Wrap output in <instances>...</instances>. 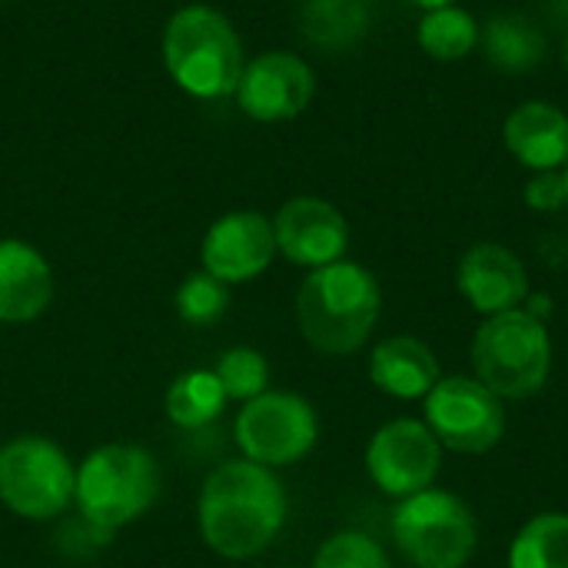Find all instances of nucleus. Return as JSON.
<instances>
[{
    "mask_svg": "<svg viewBox=\"0 0 568 568\" xmlns=\"http://www.w3.org/2000/svg\"><path fill=\"white\" fill-rule=\"evenodd\" d=\"M562 180H566V200H568V163L562 166Z\"/></svg>",
    "mask_w": 568,
    "mask_h": 568,
    "instance_id": "nucleus-28",
    "label": "nucleus"
},
{
    "mask_svg": "<svg viewBox=\"0 0 568 568\" xmlns=\"http://www.w3.org/2000/svg\"><path fill=\"white\" fill-rule=\"evenodd\" d=\"M443 379L439 356L429 343L416 336H389L369 353V383L399 403L426 399L429 389Z\"/></svg>",
    "mask_w": 568,
    "mask_h": 568,
    "instance_id": "nucleus-17",
    "label": "nucleus"
},
{
    "mask_svg": "<svg viewBox=\"0 0 568 568\" xmlns=\"http://www.w3.org/2000/svg\"><path fill=\"white\" fill-rule=\"evenodd\" d=\"M160 499V466L143 446L106 443L77 466L73 506L97 536L143 519Z\"/></svg>",
    "mask_w": 568,
    "mask_h": 568,
    "instance_id": "nucleus-3",
    "label": "nucleus"
},
{
    "mask_svg": "<svg viewBox=\"0 0 568 568\" xmlns=\"http://www.w3.org/2000/svg\"><path fill=\"white\" fill-rule=\"evenodd\" d=\"M566 67H568V37H566Z\"/></svg>",
    "mask_w": 568,
    "mask_h": 568,
    "instance_id": "nucleus-29",
    "label": "nucleus"
},
{
    "mask_svg": "<svg viewBox=\"0 0 568 568\" xmlns=\"http://www.w3.org/2000/svg\"><path fill=\"white\" fill-rule=\"evenodd\" d=\"M409 3H413V7H419V10L426 13V10H439V7H453L456 0H409Z\"/></svg>",
    "mask_w": 568,
    "mask_h": 568,
    "instance_id": "nucleus-27",
    "label": "nucleus"
},
{
    "mask_svg": "<svg viewBox=\"0 0 568 568\" xmlns=\"http://www.w3.org/2000/svg\"><path fill=\"white\" fill-rule=\"evenodd\" d=\"M226 399L233 403H250L270 389V363L260 349L253 346H233L226 349L216 366H213Z\"/></svg>",
    "mask_w": 568,
    "mask_h": 568,
    "instance_id": "nucleus-23",
    "label": "nucleus"
},
{
    "mask_svg": "<svg viewBox=\"0 0 568 568\" xmlns=\"http://www.w3.org/2000/svg\"><path fill=\"white\" fill-rule=\"evenodd\" d=\"M290 499L276 476L250 459L216 466L200 489L196 523L203 542L233 562L266 552L286 526Z\"/></svg>",
    "mask_w": 568,
    "mask_h": 568,
    "instance_id": "nucleus-1",
    "label": "nucleus"
},
{
    "mask_svg": "<svg viewBox=\"0 0 568 568\" xmlns=\"http://www.w3.org/2000/svg\"><path fill=\"white\" fill-rule=\"evenodd\" d=\"M446 449L423 419L399 416L383 423L366 446V473L373 486L389 499H406L433 489L443 473Z\"/></svg>",
    "mask_w": 568,
    "mask_h": 568,
    "instance_id": "nucleus-10",
    "label": "nucleus"
},
{
    "mask_svg": "<svg viewBox=\"0 0 568 568\" xmlns=\"http://www.w3.org/2000/svg\"><path fill=\"white\" fill-rule=\"evenodd\" d=\"M379 313H383L379 280L353 260L310 270V276L296 293L300 333L323 356L359 353L369 343Z\"/></svg>",
    "mask_w": 568,
    "mask_h": 568,
    "instance_id": "nucleus-2",
    "label": "nucleus"
},
{
    "mask_svg": "<svg viewBox=\"0 0 568 568\" xmlns=\"http://www.w3.org/2000/svg\"><path fill=\"white\" fill-rule=\"evenodd\" d=\"M416 40L426 57H433L439 63H456V60L469 57L473 50H479V20L469 10H463L459 3L426 10L416 27Z\"/></svg>",
    "mask_w": 568,
    "mask_h": 568,
    "instance_id": "nucleus-21",
    "label": "nucleus"
},
{
    "mask_svg": "<svg viewBox=\"0 0 568 568\" xmlns=\"http://www.w3.org/2000/svg\"><path fill=\"white\" fill-rule=\"evenodd\" d=\"M276 253L280 250H276L273 220H266L256 210H236L220 216L206 230L200 246L203 270L226 286L263 276L273 266Z\"/></svg>",
    "mask_w": 568,
    "mask_h": 568,
    "instance_id": "nucleus-12",
    "label": "nucleus"
},
{
    "mask_svg": "<svg viewBox=\"0 0 568 568\" xmlns=\"http://www.w3.org/2000/svg\"><path fill=\"white\" fill-rule=\"evenodd\" d=\"M373 23L369 0H303L300 30L320 50L356 47Z\"/></svg>",
    "mask_w": 568,
    "mask_h": 568,
    "instance_id": "nucleus-18",
    "label": "nucleus"
},
{
    "mask_svg": "<svg viewBox=\"0 0 568 568\" xmlns=\"http://www.w3.org/2000/svg\"><path fill=\"white\" fill-rule=\"evenodd\" d=\"M423 423L446 453L486 456L506 436V399L476 376H443L423 399Z\"/></svg>",
    "mask_w": 568,
    "mask_h": 568,
    "instance_id": "nucleus-9",
    "label": "nucleus"
},
{
    "mask_svg": "<svg viewBox=\"0 0 568 568\" xmlns=\"http://www.w3.org/2000/svg\"><path fill=\"white\" fill-rule=\"evenodd\" d=\"M313 568H393L386 549L359 532V529H343L333 532L313 556Z\"/></svg>",
    "mask_w": 568,
    "mask_h": 568,
    "instance_id": "nucleus-25",
    "label": "nucleus"
},
{
    "mask_svg": "<svg viewBox=\"0 0 568 568\" xmlns=\"http://www.w3.org/2000/svg\"><path fill=\"white\" fill-rule=\"evenodd\" d=\"M77 466L47 436L27 433L0 446V506L27 523H50L73 506Z\"/></svg>",
    "mask_w": 568,
    "mask_h": 568,
    "instance_id": "nucleus-7",
    "label": "nucleus"
},
{
    "mask_svg": "<svg viewBox=\"0 0 568 568\" xmlns=\"http://www.w3.org/2000/svg\"><path fill=\"white\" fill-rule=\"evenodd\" d=\"M479 47L486 60L506 73H526L546 57L542 30L529 17H519V13L489 17L486 27H479Z\"/></svg>",
    "mask_w": 568,
    "mask_h": 568,
    "instance_id": "nucleus-19",
    "label": "nucleus"
},
{
    "mask_svg": "<svg viewBox=\"0 0 568 568\" xmlns=\"http://www.w3.org/2000/svg\"><path fill=\"white\" fill-rule=\"evenodd\" d=\"M53 303V270L23 240H0V323L23 326Z\"/></svg>",
    "mask_w": 568,
    "mask_h": 568,
    "instance_id": "nucleus-15",
    "label": "nucleus"
},
{
    "mask_svg": "<svg viewBox=\"0 0 568 568\" xmlns=\"http://www.w3.org/2000/svg\"><path fill=\"white\" fill-rule=\"evenodd\" d=\"M473 376L499 399H529L552 376V336L526 306L486 316L473 336Z\"/></svg>",
    "mask_w": 568,
    "mask_h": 568,
    "instance_id": "nucleus-5",
    "label": "nucleus"
},
{
    "mask_svg": "<svg viewBox=\"0 0 568 568\" xmlns=\"http://www.w3.org/2000/svg\"><path fill=\"white\" fill-rule=\"evenodd\" d=\"M316 93L313 67L286 50H270L243 67L236 97L240 110L260 123H280L300 116Z\"/></svg>",
    "mask_w": 568,
    "mask_h": 568,
    "instance_id": "nucleus-11",
    "label": "nucleus"
},
{
    "mask_svg": "<svg viewBox=\"0 0 568 568\" xmlns=\"http://www.w3.org/2000/svg\"><path fill=\"white\" fill-rule=\"evenodd\" d=\"M526 203L536 213H559L566 210V180L562 170H546V173H532V180L526 183Z\"/></svg>",
    "mask_w": 568,
    "mask_h": 568,
    "instance_id": "nucleus-26",
    "label": "nucleus"
},
{
    "mask_svg": "<svg viewBox=\"0 0 568 568\" xmlns=\"http://www.w3.org/2000/svg\"><path fill=\"white\" fill-rule=\"evenodd\" d=\"M276 250L303 270H320L346 260L349 223L346 216L320 196H293L273 216Z\"/></svg>",
    "mask_w": 568,
    "mask_h": 568,
    "instance_id": "nucleus-13",
    "label": "nucleus"
},
{
    "mask_svg": "<svg viewBox=\"0 0 568 568\" xmlns=\"http://www.w3.org/2000/svg\"><path fill=\"white\" fill-rule=\"evenodd\" d=\"M456 290L486 320L526 306L532 283L519 253L503 243H476L456 266Z\"/></svg>",
    "mask_w": 568,
    "mask_h": 568,
    "instance_id": "nucleus-14",
    "label": "nucleus"
},
{
    "mask_svg": "<svg viewBox=\"0 0 568 568\" xmlns=\"http://www.w3.org/2000/svg\"><path fill=\"white\" fill-rule=\"evenodd\" d=\"M233 433L243 459L260 463L266 469H286L316 449L320 416L306 396L266 389L263 396L243 403Z\"/></svg>",
    "mask_w": 568,
    "mask_h": 568,
    "instance_id": "nucleus-8",
    "label": "nucleus"
},
{
    "mask_svg": "<svg viewBox=\"0 0 568 568\" xmlns=\"http://www.w3.org/2000/svg\"><path fill=\"white\" fill-rule=\"evenodd\" d=\"M226 393L216 379L213 369H186L180 373L166 396H163V409H166V419L183 429V433H200L206 426H213L223 409H226Z\"/></svg>",
    "mask_w": 568,
    "mask_h": 568,
    "instance_id": "nucleus-20",
    "label": "nucleus"
},
{
    "mask_svg": "<svg viewBox=\"0 0 568 568\" xmlns=\"http://www.w3.org/2000/svg\"><path fill=\"white\" fill-rule=\"evenodd\" d=\"M509 568H568V513L532 516L509 542Z\"/></svg>",
    "mask_w": 568,
    "mask_h": 568,
    "instance_id": "nucleus-22",
    "label": "nucleus"
},
{
    "mask_svg": "<svg viewBox=\"0 0 568 568\" xmlns=\"http://www.w3.org/2000/svg\"><path fill=\"white\" fill-rule=\"evenodd\" d=\"M389 536L413 568H466L479 549V523L449 489H423L393 506Z\"/></svg>",
    "mask_w": 568,
    "mask_h": 568,
    "instance_id": "nucleus-6",
    "label": "nucleus"
},
{
    "mask_svg": "<svg viewBox=\"0 0 568 568\" xmlns=\"http://www.w3.org/2000/svg\"><path fill=\"white\" fill-rule=\"evenodd\" d=\"M503 140L532 173L562 170L568 163V113L549 100H526L506 116Z\"/></svg>",
    "mask_w": 568,
    "mask_h": 568,
    "instance_id": "nucleus-16",
    "label": "nucleus"
},
{
    "mask_svg": "<svg viewBox=\"0 0 568 568\" xmlns=\"http://www.w3.org/2000/svg\"><path fill=\"white\" fill-rule=\"evenodd\" d=\"M163 60L180 90L200 100L236 93L243 77V43L233 23L203 3L183 7L163 30Z\"/></svg>",
    "mask_w": 568,
    "mask_h": 568,
    "instance_id": "nucleus-4",
    "label": "nucleus"
},
{
    "mask_svg": "<svg viewBox=\"0 0 568 568\" xmlns=\"http://www.w3.org/2000/svg\"><path fill=\"white\" fill-rule=\"evenodd\" d=\"M176 316L186 323V326H213L223 320V313L230 310V286L220 283L216 276H210L206 270L200 273H190L180 290H176Z\"/></svg>",
    "mask_w": 568,
    "mask_h": 568,
    "instance_id": "nucleus-24",
    "label": "nucleus"
}]
</instances>
